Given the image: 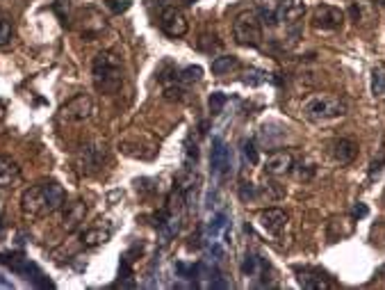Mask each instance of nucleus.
Listing matches in <instances>:
<instances>
[{
	"instance_id": "1",
	"label": "nucleus",
	"mask_w": 385,
	"mask_h": 290,
	"mask_svg": "<svg viewBox=\"0 0 385 290\" xmlns=\"http://www.w3.org/2000/svg\"><path fill=\"white\" fill-rule=\"evenodd\" d=\"M66 192L64 187L55 181H42L30 185L21 197V210L26 219H39L46 215H53L64 208Z\"/></svg>"
},
{
	"instance_id": "2",
	"label": "nucleus",
	"mask_w": 385,
	"mask_h": 290,
	"mask_svg": "<svg viewBox=\"0 0 385 290\" xmlns=\"http://www.w3.org/2000/svg\"><path fill=\"white\" fill-rule=\"evenodd\" d=\"M123 62L119 55L109 53V51H100L91 62V76H93V85H96L98 92L112 96L121 89L123 85Z\"/></svg>"
},
{
	"instance_id": "3",
	"label": "nucleus",
	"mask_w": 385,
	"mask_h": 290,
	"mask_svg": "<svg viewBox=\"0 0 385 290\" xmlns=\"http://www.w3.org/2000/svg\"><path fill=\"white\" fill-rule=\"evenodd\" d=\"M301 114L312 123H326L347 114V103L331 94H312L301 103Z\"/></svg>"
},
{
	"instance_id": "4",
	"label": "nucleus",
	"mask_w": 385,
	"mask_h": 290,
	"mask_svg": "<svg viewBox=\"0 0 385 290\" xmlns=\"http://www.w3.org/2000/svg\"><path fill=\"white\" fill-rule=\"evenodd\" d=\"M233 37L240 46H256L262 44V21L258 12H242L233 21Z\"/></svg>"
},
{
	"instance_id": "5",
	"label": "nucleus",
	"mask_w": 385,
	"mask_h": 290,
	"mask_svg": "<svg viewBox=\"0 0 385 290\" xmlns=\"http://www.w3.org/2000/svg\"><path fill=\"white\" fill-rule=\"evenodd\" d=\"M0 263L7 265V268H10L12 272L21 274L23 279L33 281V284H37V286H51V281H46L44 272L39 270L37 265L30 261V258H26V256L19 254V252H5V254H0Z\"/></svg>"
},
{
	"instance_id": "6",
	"label": "nucleus",
	"mask_w": 385,
	"mask_h": 290,
	"mask_svg": "<svg viewBox=\"0 0 385 290\" xmlns=\"http://www.w3.org/2000/svg\"><path fill=\"white\" fill-rule=\"evenodd\" d=\"M107 160V146L103 139H93L87 146H82L80 155H78V167L82 174H96Z\"/></svg>"
},
{
	"instance_id": "7",
	"label": "nucleus",
	"mask_w": 385,
	"mask_h": 290,
	"mask_svg": "<svg viewBox=\"0 0 385 290\" xmlns=\"http://www.w3.org/2000/svg\"><path fill=\"white\" fill-rule=\"evenodd\" d=\"M93 112V101L87 96V94H78L71 101H66L60 110V119L66 123H82L87 121Z\"/></svg>"
},
{
	"instance_id": "8",
	"label": "nucleus",
	"mask_w": 385,
	"mask_h": 290,
	"mask_svg": "<svg viewBox=\"0 0 385 290\" xmlns=\"http://www.w3.org/2000/svg\"><path fill=\"white\" fill-rule=\"evenodd\" d=\"M344 23V12L333 5H317L312 12V28L321 33H335Z\"/></svg>"
},
{
	"instance_id": "9",
	"label": "nucleus",
	"mask_w": 385,
	"mask_h": 290,
	"mask_svg": "<svg viewBox=\"0 0 385 290\" xmlns=\"http://www.w3.org/2000/svg\"><path fill=\"white\" fill-rule=\"evenodd\" d=\"M160 28H162V33L164 35H169V37H183L187 33V19H185V14L178 10V7H164L162 14H160Z\"/></svg>"
},
{
	"instance_id": "10",
	"label": "nucleus",
	"mask_w": 385,
	"mask_h": 290,
	"mask_svg": "<svg viewBox=\"0 0 385 290\" xmlns=\"http://www.w3.org/2000/svg\"><path fill=\"white\" fill-rule=\"evenodd\" d=\"M258 226H260L265 233H269V236L280 238L283 231L287 229V215L283 213L280 208H267L258 215Z\"/></svg>"
},
{
	"instance_id": "11",
	"label": "nucleus",
	"mask_w": 385,
	"mask_h": 290,
	"mask_svg": "<svg viewBox=\"0 0 385 290\" xmlns=\"http://www.w3.org/2000/svg\"><path fill=\"white\" fill-rule=\"evenodd\" d=\"M210 167L217 178H224L231 171V151L222 139H212V153H210Z\"/></svg>"
},
{
	"instance_id": "12",
	"label": "nucleus",
	"mask_w": 385,
	"mask_h": 290,
	"mask_svg": "<svg viewBox=\"0 0 385 290\" xmlns=\"http://www.w3.org/2000/svg\"><path fill=\"white\" fill-rule=\"evenodd\" d=\"M294 169V155L289 151H274L265 160V174L269 176H285Z\"/></svg>"
},
{
	"instance_id": "13",
	"label": "nucleus",
	"mask_w": 385,
	"mask_h": 290,
	"mask_svg": "<svg viewBox=\"0 0 385 290\" xmlns=\"http://www.w3.org/2000/svg\"><path fill=\"white\" fill-rule=\"evenodd\" d=\"M331 155H333L335 162L349 164V162L356 160V155H358V144L353 142V139H349V137L333 139V142H331Z\"/></svg>"
},
{
	"instance_id": "14",
	"label": "nucleus",
	"mask_w": 385,
	"mask_h": 290,
	"mask_svg": "<svg viewBox=\"0 0 385 290\" xmlns=\"http://www.w3.org/2000/svg\"><path fill=\"white\" fill-rule=\"evenodd\" d=\"M298 284L308 290H331L335 288V284L331 279L326 277V274H321L319 270H298Z\"/></svg>"
},
{
	"instance_id": "15",
	"label": "nucleus",
	"mask_w": 385,
	"mask_h": 290,
	"mask_svg": "<svg viewBox=\"0 0 385 290\" xmlns=\"http://www.w3.org/2000/svg\"><path fill=\"white\" fill-rule=\"evenodd\" d=\"M303 14H305V3H303V0H280V3H278V21L280 23L292 26V23L303 19Z\"/></svg>"
},
{
	"instance_id": "16",
	"label": "nucleus",
	"mask_w": 385,
	"mask_h": 290,
	"mask_svg": "<svg viewBox=\"0 0 385 290\" xmlns=\"http://www.w3.org/2000/svg\"><path fill=\"white\" fill-rule=\"evenodd\" d=\"M84 213H87V206L82 201H73V203H64V217H62V226L66 231H73L82 224Z\"/></svg>"
},
{
	"instance_id": "17",
	"label": "nucleus",
	"mask_w": 385,
	"mask_h": 290,
	"mask_svg": "<svg viewBox=\"0 0 385 290\" xmlns=\"http://www.w3.org/2000/svg\"><path fill=\"white\" fill-rule=\"evenodd\" d=\"M21 178V167L7 155H0V187H10Z\"/></svg>"
},
{
	"instance_id": "18",
	"label": "nucleus",
	"mask_w": 385,
	"mask_h": 290,
	"mask_svg": "<svg viewBox=\"0 0 385 290\" xmlns=\"http://www.w3.org/2000/svg\"><path fill=\"white\" fill-rule=\"evenodd\" d=\"M240 60L235 55H219V58L212 60V74L215 76H228L231 71H238Z\"/></svg>"
},
{
	"instance_id": "19",
	"label": "nucleus",
	"mask_w": 385,
	"mask_h": 290,
	"mask_svg": "<svg viewBox=\"0 0 385 290\" xmlns=\"http://www.w3.org/2000/svg\"><path fill=\"white\" fill-rule=\"evenodd\" d=\"M258 17H260L262 23H267V26H276L278 23V3H262L260 10H258Z\"/></svg>"
},
{
	"instance_id": "20",
	"label": "nucleus",
	"mask_w": 385,
	"mask_h": 290,
	"mask_svg": "<svg viewBox=\"0 0 385 290\" xmlns=\"http://www.w3.org/2000/svg\"><path fill=\"white\" fill-rule=\"evenodd\" d=\"M107 238H109V231L89 229V231H84V236H82V247H98V245H103V242H107Z\"/></svg>"
},
{
	"instance_id": "21",
	"label": "nucleus",
	"mask_w": 385,
	"mask_h": 290,
	"mask_svg": "<svg viewBox=\"0 0 385 290\" xmlns=\"http://www.w3.org/2000/svg\"><path fill=\"white\" fill-rule=\"evenodd\" d=\"M262 197H267V190H260L258 185H253V183H242L240 185V199L242 201L249 203V201H258Z\"/></svg>"
},
{
	"instance_id": "22",
	"label": "nucleus",
	"mask_w": 385,
	"mask_h": 290,
	"mask_svg": "<svg viewBox=\"0 0 385 290\" xmlns=\"http://www.w3.org/2000/svg\"><path fill=\"white\" fill-rule=\"evenodd\" d=\"M262 268H265V261H262L260 256H256V254H247L244 265H242V270H244V274H249V277H256V274H260Z\"/></svg>"
},
{
	"instance_id": "23",
	"label": "nucleus",
	"mask_w": 385,
	"mask_h": 290,
	"mask_svg": "<svg viewBox=\"0 0 385 290\" xmlns=\"http://www.w3.org/2000/svg\"><path fill=\"white\" fill-rule=\"evenodd\" d=\"M372 92L376 96H383L385 94V71L381 67H376L372 71Z\"/></svg>"
},
{
	"instance_id": "24",
	"label": "nucleus",
	"mask_w": 385,
	"mask_h": 290,
	"mask_svg": "<svg viewBox=\"0 0 385 290\" xmlns=\"http://www.w3.org/2000/svg\"><path fill=\"white\" fill-rule=\"evenodd\" d=\"M201 69L199 67H187L183 71H178V80L183 85H190V83H199L201 80Z\"/></svg>"
},
{
	"instance_id": "25",
	"label": "nucleus",
	"mask_w": 385,
	"mask_h": 290,
	"mask_svg": "<svg viewBox=\"0 0 385 290\" xmlns=\"http://www.w3.org/2000/svg\"><path fill=\"white\" fill-rule=\"evenodd\" d=\"M12 35H14V28L12 23L7 21L3 14H0V46H7L12 42Z\"/></svg>"
},
{
	"instance_id": "26",
	"label": "nucleus",
	"mask_w": 385,
	"mask_h": 290,
	"mask_svg": "<svg viewBox=\"0 0 385 290\" xmlns=\"http://www.w3.org/2000/svg\"><path fill=\"white\" fill-rule=\"evenodd\" d=\"M383 164H385V153L381 151V153H379V158H374L372 164H369V178L379 176L381 171H383Z\"/></svg>"
},
{
	"instance_id": "27",
	"label": "nucleus",
	"mask_w": 385,
	"mask_h": 290,
	"mask_svg": "<svg viewBox=\"0 0 385 290\" xmlns=\"http://www.w3.org/2000/svg\"><path fill=\"white\" fill-rule=\"evenodd\" d=\"M224 105H226V96H224V94H212V96H210V110H212V114L222 112Z\"/></svg>"
},
{
	"instance_id": "28",
	"label": "nucleus",
	"mask_w": 385,
	"mask_h": 290,
	"mask_svg": "<svg viewBox=\"0 0 385 290\" xmlns=\"http://www.w3.org/2000/svg\"><path fill=\"white\" fill-rule=\"evenodd\" d=\"M265 80H267V74L258 71V69H251V71H247V78H244V83H249V85H260Z\"/></svg>"
},
{
	"instance_id": "29",
	"label": "nucleus",
	"mask_w": 385,
	"mask_h": 290,
	"mask_svg": "<svg viewBox=\"0 0 385 290\" xmlns=\"http://www.w3.org/2000/svg\"><path fill=\"white\" fill-rule=\"evenodd\" d=\"M105 5H107L112 12H123V10H128V7H130L128 0H107Z\"/></svg>"
},
{
	"instance_id": "30",
	"label": "nucleus",
	"mask_w": 385,
	"mask_h": 290,
	"mask_svg": "<svg viewBox=\"0 0 385 290\" xmlns=\"http://www.w3.org/2000/svg\"><path fill=\"white\" fill-rule=\"evenodd\" d=\"M244 155H247L251 162H258V153H256L253 142H244Z\"/></svg>"
},
{
	"instance_id": "31",
	"label": "nucleus",
	"mask_w": 385,
	"mask_h": 290,
	"mask_svg": "<svg viewBox=\"0 0 385 290\" xmlns=\"http://www.w3.org/2000/svg\"><path fill=\"white\" fill-rule=\"evenodd\" d=\"M5 236V217H3V210H0V238Z\"/></svg>"
},
{
	"instance_id": "32",
	"label": "nucleus",
	"mask_w": 385,
	"mask_h": 290,
	"mask_svg": "<svg viewBox=\"0 0 385 290\" xmlns=\"http://www.w3.org/2000/svg\"><path fill=\"white\" fill-rule=\"evenodd\" d=\"M365 213H367V208H365V206H358L356 210H353V215H356V217H363Z\"/></svg>"
},
{
	"instance_id": "33",
	"label": "nucleus",
	"mask_w": 385,
	"mask_h": 290,
	"mask_svg": "<svg viewBox=\"0 0 385 290\" xmlns=\"http://www.w3.org/2000/svg\"><path fill=\"white\" fill-rule=\"evenodd\" d=\"M376 3H379L381 7H385V0H376Z\"/></svg>"
},
{
	"instance_id": "34",
	"label": "nucleus",
	"mask_w": 385,
	"mask_h": 290,
	"mask_svg": "<svg viewBox=\"0 0 385 290\" xmlns=\"http://www.w3.org/2000/svg\"><path fill=\"white\" fill-rule=\"evenodd\" d=\"M0 112H3V103H0Z\"/></svg>"
}]
</instances>
